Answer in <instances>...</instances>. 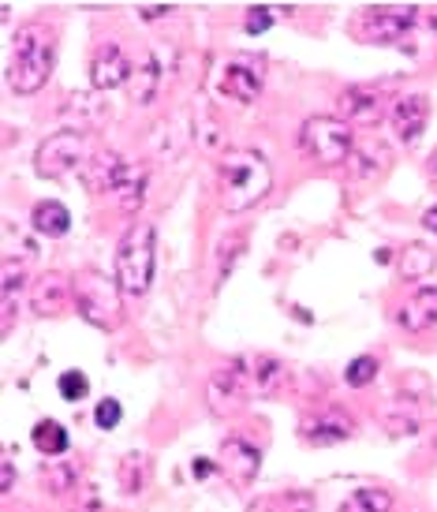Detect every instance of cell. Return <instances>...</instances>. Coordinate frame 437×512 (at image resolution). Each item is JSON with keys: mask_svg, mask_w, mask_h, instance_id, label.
Segmentation results:
<instances>
[{"mask_svg": "<svg viewBox=\"0 0 437 512\" xmlns=\"http://www.w3.org/2000/svg\"><path fill=\"white\" fill-rule=\"evenodd\" d=\"M217 184H221V206L228 214H243L269 195L273 169L251 146H232L217 161Z\"/></svg>", "mask_w": 437, "mask_h": 512, "instance_id": "obj_1", "label": "cell"}, {"mask_svg": "<svg viewBox=\"0 0 437 512\" xmlns=\"http://www.w3.org/2000/svg\"><path fill=\"white\" fill-rule=\"evenodd\" d=\"M157 240L150 225H131L116 243V285L124 296H146L154 281Z\"/></svg>", "mask_w": 437, "mask_h": 512, "instance_id": "obj_2", "label": "cell"}, {"mask_svg": "<svg viewBox=\"0 0 437 512\" xmlns=\"http://www.w3.org/2000/svg\"><path fill=\"white\" fill-rule=\"evenodd\" d=\"M53 42L45 38L42 27H27L19 38H15V53H12V68H8V83H12L15 94H38L49 75H53Z\"/></svg>", "mask_w": 437, "mask_h": 512, "instance_id": "obj_3", "label": "cell"}, {"mask_svg": "<svg viewBox=\"0 0 437 512\" xmlns=\"http://www.w3.org/2000/svg\"><path fill=\"white\" fill-rule=\"evenodd\" d=\"M75 307L83 314L90 326L98 329H116L120 326V318H124V303H120V285H116L113 277H105L101 270H83L75 281Z\"/></svg>", "mask_w": 437, "mask_h": 512, "instance_id": "obj_4", "label": "cell"}, {"mask_svg": "<svg viewBox=\"0 0 437 512\" xmlns=\"http://www.w3.org/2000/svg\"><path fill=\"white\" fill-rule=\"evenodd\" d=\"M299 143L303 150L325 165V169H337V165H348L355 154V131L348 120L340 116H311L303 131H299Z\"/></svg>", "mask_w": 437, "mask_h": 512, "instance_id": "obj_5", "label": "cell"}, {"mask_svg": "<svg viewBox=\"0 0 437 512\" xmlns=\"http://www.w3.org/2000/svg\"><path fill=\"white\" fill-rule=\"evenodd\" d=\"M86 157V135L75 128H60L53 135H45L38 150H34V172L45 180H60L83 165Z\"/></svg>", "mask_w": 437, "mask_h": 512, "instance_id": "obj_6", "label": "cell"}, {"mask_svg": "<svg viewBox=\"0 0 437 512\" xmlns=\"http://www.w3.org/2000/svg\"><path fill=\"white\" fill-rule=\"evenodd\" d=\"M419 12L411 4H381V8H367L363 12V38L367 42H400L411 27H415Z\"/></svg>", "mask_w": 437, "mask_h": 512, "instance_id": "obj_7", "label": "cell"}, {"mask_svg": "<svg viewBox=\"0 0 437 512\" xmlns=\"http://www.w3.org/2000/svg\"><path fill=\"white\" fill-rule=\"evenodd\" d=\"M206 400L217 415H232V408H240L243 400H251V389H247V374H243V363H228L210 378L206 385Z\"/></svg>", "mask_w": 437, "mask_h": 512, "instance_id": "obj_8", "label": "cell"}, {"mask_svg": "<svg viewBox=\"0 0 437 512\" xmlns=\"http://www.w3.org/2000/svg\"><path fill=\"white\" fill-rule=\"evenodd\" d=\"M426 120H430V101H426V94H404V98L389 109V124H393L396 139L408 146H415L423 139Z\"/></svg>", "mask_w": 437, "mask_h": 512, "instance_id": "obj_9", "label": "cell"}, {"mask_svg": "<svg viewBox=\"0 0 437 512\" xmlns=\"http://www.w3.org/2000/svg\"><path fill=\"white\" fill-rule=\"evenodd\" d=\"M165 49H150V53H142V60L135 64V72H131V83H127V94L135 105H154V98L161 94V86H165Z\"/></svg>", "mask_w": 437, "mask_h": 512, "instance_id": "obj_10", "label": "cell"}, {"mask_svg": "<svg viewBox=\"0 0 437 512\" xmlns=\"http://www.w3.org/2000/svg\"><path fill=\"white\" fill-rule=\"evenodd\" d=\"M131 60L120 45H101L98 53L90 57V83L94 90H116V86L131 83Z\"/></svg>", "mask_w": 437, "mask_h": 512, "instance_id": "obj_11", "label": "cell"}, {"mask_svg": "<svg viewBox=\"0 0 437 512\" xmlns=\"http://www.w3.org/2000/svg\"><path fill=\"white\" fill-rule=\"evenodd\" d=\"M221 468L228 471V479L236 486L254 483V475L262 468V449L251 438H228L221 445Z\"/></svg>", "mask_w": 437, "mask_h": 512, "instance_id": "obj_12", "label": "cell"}, {"mask_svg": "<svg viewBox=\"0 0 437 512\" xmlns=\"http://www.w3.org/2000/svg\"><path fill=\"white\" fill-rule=\"evenodd\" d=\"M124 169H127L124 154H116V150H98L83 169L86 191H94V195H113L116 184H120V176H124Z\"/></svg>", "mask_w": 437, "mask_h": 512, "instance_id": "obj_13", "label": "cell"}, {"mask_svg": "<svg viewBox=\"0 0 437 512\" xmlns=\"http://www.w3.org/2000/svg\"><path fill=\"white\" fill-rule=\"evenodd\" d=\"M68 296H75V288H71L68 277L45 273V277H38L34 288H30V311L38 314V318H57V314L64 311Z\"/></svg>", "mask_w": 437, "mask_h": 512, "instance_id": "obj_14", "label": "cell"}, {"mask_svg": "<svg viewBox=\"0 0 437 512\" xmlns=\"http://www.w3.org/2000/svg\"><path fill=\"white\" fill-rule=\"evenodd\" d=\"M352 430V419L340 408H325V412H314L303 423V438L314 441V445H340V441L352 438Z\"/></svg>", "mask_w": 437, "mask_h": 512, "instance_id": "obj_15", "label": "cell"}, {"mask_svg": "<svg viewBox=\"0 0 437 512\" xmlns=\"http://www.w3.org/2000/svg\"><path fill=\"white\" fill-rule=\"evenodd\" d=\"M385 101L374 86H352L340 94V120H352V124H378Z\"/></svg>", "mask_w": 437, "mask_h": 512, "instance_id": "obj_16", "label": "cell"}, {"mask_svg": "<svg viewBox=\"0 0 437 512\" xmlns=\"http://www.w3.org/2000/svg\"><path fill=\"white\" fill-rule=\"evenodd\" d=\"M396 322L411 333H423V329L437 326V285H426L419 292H411V299L396 311Z\"/></svg>", "mask_w": 437, "mask_h": 512, "instance_id": "obj_17", "label": "cell"}, {"mask_svg": "<svg viewBox=\"0 0 437 512\" xmlns=\"http://www.w3.org/2000/svg\"><path fill=\"white\" fill-rule=\"evenodd\" d=\"M221 90H225L232 101H240V105H251V101L262 94V75L254 72L251 64H243V60H232V64H225V72H221Z\"/></svg>", "mask_w": 437, "mask_h": 512, "instance_id": "obj_18", "label": "cell"}, {"mask_svg": "<svg viewBox=\"0 0 437 512\" xmlns=\"http://www.w3.org/2000/svg\"><path fill=\"white\" fill-rule=\"evenodd\" d=\"M243 363V374H247V389H251V397H273L284 382V367L277 359L269 356H254V359H240Z\"/></svg>", "mask_w": 437, "mask_h": 512, "instance_id": "obj_19", "label": "cell"}, {"mask_svg": "<svg viewBox=\"0 0 437 512\" xmlns=\"http://www.w3.org/2000/svg\"><path fill=\"white\" fill-rule=\"evenodd\" d=\"M30 225H34V232H38V236H53V240H60V236L71 228L68 206H64V202H57V199H42L34 210H30Z\"/></svg>", "mask_w": 437, "mask_h": 512, "instance_id": "obj_20", "label": "cell"}, {"mask_svg": "<svg viewBox=\"0 0 437 512\" xmlns=\"http://www.w3.org/2000/svg\"><path fill=\"white\" fill-rule=\"evenodd\" d=\"M423 427V412H419V404H389L385 412H381V430L389 434V438H411L415 430Z\"/></svg>", "mask_w": 437, "mask_h": 512, "instance_id": "obj_21", "label": "cell"}, {"mask_svg": "<svg viewBox=\"0 0 437 512\" xmlns=\"http://www.w3.org/2000/svg\"><path fill=\"white\" fill-rule=\"evenodd\" d=\"M113 199L120 202V210L124 214H135L142 206V199H146V172H142V165H131L127 161L124 176H120V184H116Z\"/></svg>", "mask_w": 437, "mask_h": 512, "instance_id": "obj_22", "label": "cell"}, {"mask_svg": "<svg viewBox=\"0 0 437 512\" xmlns=\"http://www.w3.org/2000/svg\"><path fill=\"white\" fill-rule=\"evenodd\" d=\"M437 266V255L426 247V243H411L408 251L400 255V277L404 281H423V277H430Z\"/></svg>", "mask_w": 437, "mask_h": 512, "instance_id": "obj_23", "label": "cell"}, {"mask_svg": "<svg viewBox=\"0 0 437 512\" xmlns=\"http://www.w3.org/2000/svg\"><path fill=\"white\" fill-rule=\"evenodd\" d=\"M359 176H374V172H381L385 165H389V154H385V146L374 143V139H363V143H355V154L352 161H348Z\"/></svg>", "mask_w": 437, "mask_h": 512, "instance_id": "obj_24", "label": "cell"}, {"mask_svg": "<svg viewBox=\"0 0 437 512\" xmlns=\"http://www.w3.org/2000/svg\"><path fill=\"white\" fill-rule=\"evenodd\" d=\"M393 509V498H389V490H378V486H363V490H355L352 498L340 505V512H389Z\"/></svg>", "mask_w": 437, "mask_h": 512, "instance_id": "obj_25", "label": "cell"}, {"mask_svg": "<svg viewBox=\"0 0 437 512\" xmlns=\"http://www.w3.org/2000/svg\"><path fill=\"white\" fill-rule=\"evenodd\" d=\"M30 441H34L45 456L68 453V430L60 427V423H53V419H42V423L34 427V434H30Z\"/></svg>", "mask_w": 437, "mask_h": 512, "instance_id": "obj_26", "label": "cell"}, {"mask_svg": "<svg viewBox=\"0 0 437 512\" xmlns=\"http://www.w3.org/2000/svg\"><path fill=\"white\" fill-rule=\"evenodd\" d=\"M344 378H348V385L352 389H363V385H370L374 378H378V359L374 356H359L348 363V370H344Z\"/></svg>", "mask_w": 437, "mask_h": 512, "instance_id": "obj_27", "label": "cell"}, {"mask_svg": "<svg viewBox=\"0 0 437 512\" xmlns=\"http://www.w3.org/2000/svg\"><path fill=\"white\" fill-rule=\"evenodd\" d=\"M139 468H146V456L142 453L124 456V464H120V486H124V494H139L142 490V471Z\"/></svg>", "mask_w": 437, "mask_h": 512, "instance_id": "obj_28", "label": "cell"}, {"mask_svg": "<svg viewBox=\"0 0 437 512\" xmlns=\"http://www.w3.org/2000/svg\"><path fill=\"white\" fill-rule=\"evenodd\" d=\"M75 483H79V468L75 464H53L49 475H45V490H53V494H64Z\"/></svg>", "mask_w": 437, "mask_h": 512, "instance_id": "obj_29", "label": "cell"}, {"mask_svg": "<svg viewBox=\"0 0 437 512\" xmlns=\"http://www.w3.org/2000/svg\"><path fill=\"white\" fill-rule=\"evenodd\" d=\"M57 389H60V397L75 404V400H83L86 393H90V382H86V374H79V370H68V374H60Z\"/></svg>", "mask_w": 437, "mask_h": 512, "instance_id": "obj_30", "label": "cell"}, {"mask_svg": "<svg viewBox=\"0 0 437 512\" xmlns=\"http://www.w3.org/2000/svg\"><path fill=\"white\" fill-rule=\"evenodd\" d=\"M195 143L202 146V150H217V146L225 143V131L213 124V116L202 113V120L195 124Z\"/></svg>", "mask_w": 437, "mask_h": 512, "instance_id": "obj_31", "label": "cell"}, {"mask_svg": "<svg viewBox=\"0 0 437 512\" xmlns=\"http://www.w3.org/2000/svg\"><path fill=\"white\" fill-rule=\"evenodd\" d=\"M120 419H124V408H120V400L105 397L98 404V412H94V423H98L101 430H116L120 427Z\"/></svg>", "mask_w": 437, "mask_h": 512, "instance_id": "obj_32", "label": "cell"}, {"mask_svg": "<svg viewBox=\"0 0 437 512\" xmlns=\"http://www.w3.org/2000/svg\"><path fill=\"white\" fill-rule=\"evenodd\" d=\"M273 27V8H247V34H262Z\"/></svg>", "mask_w": 437, "mask_h": 512, "instance_id": "obj_33", "label": "cell"}, {"mask_svg": "<svg viewBox=\"0 0 437 512\" xmlns=\"http://www.w3.org/2000/svg\"><path fill=\"white\" fill-rule=\"evenodd\" d=\"M169 12H172L169 4H142V8H139L142 19H165Z\"/></svg>", "mask_w": 437, "mask_h": 512, "instance_id": "obj_34", "label": "cell"}, {"mask_svg": "<svg viewBox=\"0 0 437 512\" xmlns=\"http://www.w3.org/2000/svg\"><path fill=\"white\" fill-rule=\"evenodd\" d=\"M423 228L426 232H437V206H430V210L423 214Z\"/></svg>", "mask_w": 437, "mask_h": 512, "instance_id": "obj_35", "label": "cell"}, {"mask_svg": "<svg viewBox=\"0 0 437 512\" xmlns=\"http://www.w3.org/2000/svg\"><path fill=\"white\" fill-rule=\"evenodd\" d=\"M210 460H195V479H210Z\"/></svg>", "mask_w": 437, "mask_h": 512, "instance_id": "obj_36", "label": "cell"}, {"mask_svg": "<svg viewBox=\"0 0 437 512\" xmlns=\"http://www.w3.org/2000/svg\"><path fill=\"white\" fill-rule=\"evenodd\" d=\"M12 479H15V471H12V464H8V460H4V479H0V483H4V490H8V486H12Z\"/></svg>", "mask_w": 437, "mask_h": 512, "instance_id": "obj_37", "label": "cell"}, {"mask_svg": "<svg viewBox=\"0 0 437 512\" xmlns=\"http://www.w3.org/2000/svg\"><path fill=\"white\" fill-rule=\"evenodd\" d=\"M430 184L437 187V157H434V161H430Z\"/></svg>", "mask_w": 437, "mask_h": 512, "instance_id": "obj_38", "label": "cell"}, {"mask_svg": "<svg viewBox=\"0 0 437 512\" xmlns=\"http://www.w3.org/2000/svg\"><path fill=\"white\" fill-rule=\"evenodd\" d=\"M434 449H437V430H434Z\"/></svg>", "mask_w": 437, "mask_h": 512, "instance_id": "obj_39", "label": "cell"}]
</instances>
